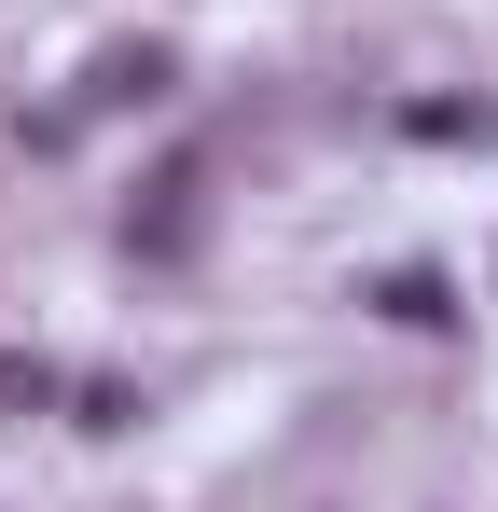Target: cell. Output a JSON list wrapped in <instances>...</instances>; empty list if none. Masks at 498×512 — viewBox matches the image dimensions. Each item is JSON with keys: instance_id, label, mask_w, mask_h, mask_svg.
I'll use <instances>...</instances> for the list:
<instances>
[{"instance_id": "2", "label": "cell", "mask_w": 498, "mask_h": 512, "mask_svg": "<svg viewBox=\"0 0 498 512\" xmlns=\"http://www.w3.org/2000/svg\"><path fill=\"white\" fill-rule=\"evenodd\" d=\"M374 305H388L402 333H443V319H457V291H443L429 263H402V277H374Z\"/></svg>"}, {"instance_id": "1", "label": "cell", "mask_w": 498, "mask_h": 512, "mask_svg": "<svg viewBox=\"0 0 498 512\" xmlns=\"http://www.w3.org/2000/svg\"><path fill=\"white\" fill-rule=\"evenodd\" d=\"M166 84H180V56H166V42H111V56L83 70V111H153Z\"/></svg>"}]
</instances>
